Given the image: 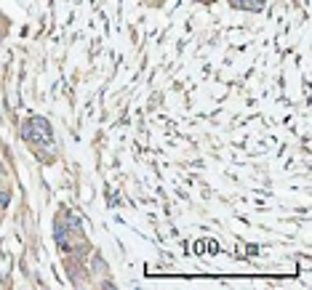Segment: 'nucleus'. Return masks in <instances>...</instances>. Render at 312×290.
<instances>
[{
	"label": "nucleus",
	"mask_w": 312,
	"mask_h": 290,
	"mask_svg": "<svg viewBox=\"0 0 312 290\" xmlns=\"http://www.w3.org/2000/svg\"><path fill=\"white\" fill-rule=\"evenodd\" d=\"M248 3H251V8H262L264 0H248Z\"/></svg>",
	"instance_id": "obj_3"
},
{
	"label": "nucleus",
	"mask_w": 312,
	"mask_h": 290,
	"mask_svg": "<svg viewBox=\"0 0 312 290\" xmlns=\"http://www.w3.org/2000/svg\"><path fill=\"white\" fill-rule=\"evenodd\" d=\"M30 125H32V130H40L38 136H40L43 141H51V125L45 123L43 117H32V120H30Z\"/></svg>",
	"instance_id": "obj_1"
},
{
	"label": "nucleus",
	"mask_w": 312,
	"mask_h": 290,
	"mask_svg": "<svg viewBox=\"0 0 312 290\" xmlns=\"http://www.w3.org/2000/svg\"><path fill=\"white\" fill-rule=\"evenodd\" d=\"M0 40H3V35H0Z\"/></svg>",
	"instance_id": "obj_4"
},
{
	"label": "nucleus",
	"mask_w": 312,
	"mask_h": 290,
	"mask_svg": "<svg viewBox=\"0 0 312 290\" xmlns=\"http://www.w3.org/2000/svg\"><path fill=\"white\" fill-rule=\"evenodd\" d=\"M56 242L62 250H70V232H67V226L59 224V221H56Z\"/></svg>",
	"instance_id": "obj_2"
}]
</instances>
